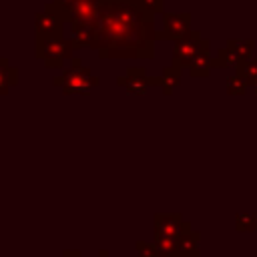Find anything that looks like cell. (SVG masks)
Returning a JSON list of instances; mask_svg holds the SVG:
<instances>
[{"instance_id": "obj_1", "label": "cell", "mask_w": 257, "mask_h": 257, "mask_svg": "<svg viewBox=\"0 0 257 257\" xmlns=\"http://www.w3.org/2000/svg\"><path fill=\"white\" fill-rule=\"evenodd\" d=\"M155 14L143 0H100L92 48L98 58H153Z\"/></svg>"}, {"instance_id": "obj_2", "label": "cell", "mask_w": 257, "mask_h": 257, "mask_svg": "<svg viewBox=\"0 0 257 257\" xmlns=\"http://www.w3.org/2000/svg\"><path fill=\"white\" fill-rule=\"evenodd\" d=\"M70 60H72L70 68H66L60 76H54L52 84L58 86L62 90V94H88L92 88H96L100 84V78L96 74H92V70L88 66H84L80 62V58L72 56Z\"/></svg>"}, {"instance_id": "obj_3", "label": "cell", "mask_w": 257, "mask_h": 257, "mask_svg": "<svg viewBox=\"0 0 257 257\" xmlns=\"http://www.w3.org/2000/svg\"><path fill=\"white\" fill-rule=\"evenodd\" d=\"M72 52H74L72 38H64V34L34 40V54L44 62L46 68H62L64 60L72 58Z\"/></svg>"}, {"instance_id": "obj_4", "label": "cell", "mask_w": 257, "mask_h": 257, "mask_svg": "<svg viewBox=\"0 0 257 257\" xmlns=\"http://www.w3.org/2000/svg\"><path fill=\"white\" fill-rule=\"evenodd\" d=\"M205 48H211L209 40L201 36V32L197 30H191L185 38L177 40L175 42V48H173V64L181 66V68H189L191 62L195 60V56L205 50Z\"/></svg>"}, {"instance_id": "obj_5", "label": "cell", "mask_w": 257, "mask_h": 257, "mask_svg": "<svg viewBox=\"0 0 257 257\" xmlns=\"http://www.w3.org/2000/svg\"><path fill=\"white\" fill-rule=\"evenodd\" d=\"M159 76H151L143 66H128L124 76L116 78V84L135 96H143L151 86H159Z\"/></svg>"}, {"instance_id": "obj_6", "label": "cell", "mask_w": 257, "mask_h": 257, "mask_svg": "<svg viewBox=\"0 0 257 257\" xmlns=\"http://www.w3.org/2000/svg\"><path fill=\"white\" fill-rule=\"evenodd\" d=\"M191 30V12H163V30L157 32V38L177 42Z\"/></svg>"}, {"instance_id": "obj_7", "label": "cell", "mask_w": 257, "mask_h": 257, "mask_svg": "<svg viewBox=\"0 0 257 257\" xmlns=\"http://www.w3.org/2000/svg\"><path fill=\"white\" fill-rule=\"evenodd\" d=\"M153 225H155V237H173V239H179L187 229H191V223H187L179 213H155Z\"/></svg>"}, {"instance_id": "obj_8", "label": "cell", "mask_w": 257, "mask_h": 257, "mask_svg": "<svg viewBox=\"0 0 257 257\" xmlns=\"http://www.w3.org/2000/svg\"><path fill=\"white\" fill-rule=\"evenodd\" d=\"M62 20L48 12V10H42V12H36L34 14V34L36 38H52V36H60L62 34Z\"/></svg>"}, {"instance_id": "obj_9", "label": "cell", "mask_w": 257, "mask_h": 257, "mask_svg": "<svg viewBox=\"0 0 257 257\" xmlns=\"http://www.w3.org/2000/svg\"><path fill=\"white\" fill-rule=\"evenodd\" d=\"M215 68V56H211V48H205V50H201L197 56H195V60L191 62V66L187 68L189 70V74L191 76H195V78H205V76H209L211 74V70Z\"/></svg>"}, {"instance_id": "obj_10", "label": "cell", "mask_w": 257, "mask_h": 257, "mask_svg": "<svg viewBox=\"0 0 257 257\" xmlns=\"http://www.w3.org/2000/svg\"><path fill=\"white\" fill-rule=\"evenodd\" d=\"M183 70L185 68H181V66H177V64H167L165 68H163V72H161V76H159V86H161V90H163V94L165 96H171L173 92H175V88L179 86V82H181V74H183Z\"/></svg>"}, {"instance_id": "obj_11", "label": "cell", "mask_w": 257, "mask_h": 257, "mask_svg": "<svg viewBox=\"0 0 257 257\" xmlns=\"http://www.w3.org/2000/svg\"><path fill=\"white\" fill-rule=\"evenodd\" d=\"M227 48L233 52L235 60H237V66L247 62L249 58H253V48H255V42L251 38H231L227 40Z\"/></svg>"}, {"instance_id": "obj_12", "label": "cell", "mask_w": 257, "mask_h": 257, "mask_svg": "<svg viewBox=\"0 0 257 257\" xmlns=\"http://www.w3.org/2000/svg\"><path fill=\"white\" fill-rule=\"evenodd\" d=\"M177 255H179V257H197V255H199V233L193 231V227L187 229V231L179 237Z\"/></svg>"}, {"instance_id": "obj_13", "label": "cell", "mask_w": 257, "mask_h": 257, "mask_svg": "<svg viewBox=\"0 0 257 257\" xmlns=\"http://www.w3.org/2000/svg\"><path fill=\"white\" fill-rule=\"evenodd\" d=\"M18 84V68L8 62V58H0V94H8L12 86Z\"/></svg>"}, {"instance_id": "obj_14", "label": "cell", "mask_w": 257, "mask_h": 257, "mask_svg": "<svg viewBox=\"0 0 257 257\" xmlns=\"http://www.w3.org/2000/svg\"><path fill=\"white\" fill-rule=\"evenodd\" d=\"M249 88H251L249 80L237 70L227 78V94H231V96H243Z\"/></svg>"}, {"instance_id": "obj_15", "label": "cell", "mask_w": 257, "mask_h": 257, "mask_svg": "<svg viewBox=\"0 0 257 257\" xmlns=\"http://www.w3.org/2000/svg\"><path fill=\"white\" fill-rule=\"evenodd\" d=\"M215 68H237V60L233 56V52L223 46L217 50V56H215Z\"/></svg>"}, {"instance_id": "obj_16", "label": "cell", "mask_w": 257, "mask_h": 257, "mask_svg": "<svg viewBox=\"0 0 257 257\" xmlns=\"http://www.w3.org/2000/svg\"><path fill=\"white\" fill-rule=\"evenodd\" d=\"M235 70H237V72H241V74L249 80V84L257 82V56H253V58H249L247 62L239 64Z\"/></svg>"}, {"instance_id": "obj_17", "label": "cell", "mask_w": 257, "mask_h": 257, "mask_svg": "<svg viewBox=\"0 0 257 257\" xmlns=\"http://www.w3.org/2000/svg\"><path fill=\"white\" fill-rule=\"evenodd\" d=\"M235 227L239 231H257V227H255V213H251V215L239 213L235 217Z\"/></svg>"}, {"instance_id": "obj_18", "label": "cell", "mask_w": 257, "mask_h": 257, "mask_svg": "<svg viewBox=\"0 0 257 257\" xmlns=\"http://www.w3.org/2000/svg\"><path fill=\"white\" fill-rule=\"evenodd\" d=\"M135 251L139 257H159V249L155 243H147V241H135Z\"/></svg>"}, {"instance_id": "obj_19", "label": "cell", "mask_w": 257, "mask_h": 257, "mask_svg": "<svg viewBox=\"0 0 257 257\" xmlns=\"http://www.w3.org/2000/svg\"><path fill=\"white\" fill-rule=\"evenodd\" d=\"M143 2H145L147 10L153 12V14H157V12H165V10H163V8H165V0H143Z\"/></svg>"}, {"instance_id": "obj_20", "label": "cell", "mask_w": 257, "mask_h": 257, "mask_svg": "<svg viewBox=\"0 0 257 257\" xmlns=\"http://www.w3.org/2000/svg\"><path fill=\"white\" fill-rule=\"evenodd\" d=\"M62 257H82V251H78V249H66L62 253Z\"/></svg>"}, {"instance_id": "obj_21", "label": "cell", "mask_w": 257, "mask_h": 257, "mask_svg": "<svg viewBox=\"0 0 257 257\" xmlns=\"http://www.w3.org/2000/svg\"><path fill=\"white\" fill-rule=\"evenodd\" d=\"M54 2H56V4H60V6H70L74 0H54Z\"/></svg>"}, {"instance_id": "obj_22", "label": "cell", "mask_w": 257, "mask_h": 257, "mask_svg": "<svg viewBox=\"0 0 257 257\" xmlns=\"http://www.w3.org/2000/svg\"><path fill=\"white\" fill-rule=\"evenodd\" d=\"M96 257H110V253H108V251H106V249H100V251H98V255H96Z\"/></svg>"}, {"instance_id": "obj_23", "label": "cell", "mask_w": 257, "mask_h": 257, "mask_svg": "<svg viewBox=\"0 0 257 257\" xmlns=\"http://www.w3.org/2000/svg\"><path fill=\"white\" fill-rule=\"evenodd\" d=\"M251 90H253V94H257V82L251 84Z\"/></svg>"}, {"instance_id": "obj_24", "label": "cell", "mask_w": 257, "mask_h": 257, "mask_svg": "<svg viewBox=\"0 0 257 257\" xmlns=\"http://www.w3.org/2000/svg\"><path fill=\"white\" fill-rule=\"evenodd\" d=\"M159 257H179V255H159Z\"/></svg>"}, {"instance_id": "obj_25", "label": "cell", "mask_w": 257, "mask_h": 257, "mask_svg": "<svg viewBox=\"0 0 257 257\" xmlns=\"http://www.w3.org/2000/svg\"><path fill=\"white\" fill-rule=\"evenodd\" d=\"M255 227H257V213H255Z\"/></svg>"}, {"instance_id": "obj_26", "label": "cell", "mask_w": 257, "mask_h": 257, "mask_svg": "<svg viewBox=\"0 0 257 257\" xmlns=\"http://www.w3.org/2000/svg\"><path fill=\"white\" fill-rule=\"evenodd\" d=\"M197 257H201V255H197Z\"/></svg>"}]
</instances>
